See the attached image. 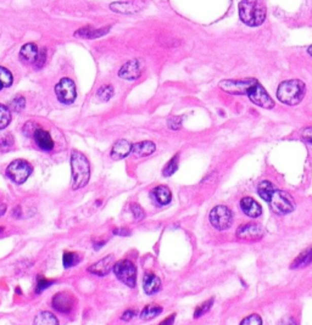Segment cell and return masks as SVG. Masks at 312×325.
<instances>
[{
    "label": "cell",
    "instance_id": "2",
    "mask_svg": "<svg viewBox=\"0 0 312 325\" xmlns=\"http://www.w3.org/2000/svg\"><path fill=\"white\" fill-rule=\"evenodd\" d=\"M239 16L245 25L260 26L266 19V5L263 0H241L239 4Z\"/></svg>",
    "mask_w": 312,
    "mask_h": 325
},
{
    "label": "cell",
    "instance_id": "41",
    "mask_svg": "<svg viewBox=\"0 0 312 325\" xmlns=\"http://www.w3.org/2000/svg\"><path fill=\"white\" fill-rule=\"evenodd\" d=\"M7 212V205L3 202H0V215H3Z\"/></svg>",
    "mask_w": 312,
    "mask_h": 325
},
{
    "label": "cell",
    "instance_id": "43",
    "mask_svg": "<svg viewBox=\"0 0 312 325\" xmlns=\"http://www.w3.org/2000/svg\"><path fill=\"white\" fill-rule=\"evenodd\" d=\"M3 230H4V228H2V227H0V232H3Z\"/></svg>",
    "mask_w": 312,
    "mask_h": 325
},
{
    "label": "cell",
    "instance_id": "26",
    "mask_svg": "<svg viewBox=\"0 0 312 325\" xmlns=\"http://www.w3.org/2000/svg\"><path fill=\"white\" fill-rule=\"evenodd\" d=\"M13 84V75L8 68L0 66V88H8Z\"/></svg>",
    "mask_w": 312,
    "mask_h": 325
},
{
    "label": "cell",
    "instance_id": "23",
    "mask_svg": "<svg viewBox=\"0 0 312 325\" xmlns=\"http://www.w3.org/2000/svg\"><path fill=\"white\" fill-rule=\"evenodd\" d=\"M33 325H59V320L51 312H39L34 318Z\"/></svg>",
    "mask_w": 312,
    "mask_h": 325
},
{
    "label": "cell",
    "instance_id": "40",
    "mask_svg": "<svg viewBox=\"0 0 312 325\" xmlns=\"http://www.w3.org/2000/svg\"><path fill=\"white\" fill-rule=\"evenodd\" d=\"M175 318H176V314L174 313V314H171V315H169V317L166 318L165 320H162L161 323H160L159 325H174V323H175Z\"/></svg>",
    "mask_w": 312,
    "mask_h": 325
},
{
    "label": "cell",
    "instance_id": "39",
    "mask_svg": "<svg viewBox=\"0 0 312 325\" xmlns=\"http://www.w3.org/2000/svg\"><path fill=\"white\" fill-rule=\"evenodd\" d=\"M302 139L305 141H307L308 144H312V127H307L302 130Z\"/></svg>",
    "mask_w": 312,
    "mask_h": 325
},
{
    "label": "cell",
    "instance_id": "12",
    "mask_svg": "<svg viewBox=\"0 0 312 325\" xmlns=\"http://www.w3.org/2000/svg\"><path fill=\"white\" fill-rule=\"evenodd\" d=\"M142 71H143V65L141 60H132L122 66V68L119 71V76L123 80L133 81L141 77Z\"/></svg>",
    "mask_w": 312,
    "mask_h": 325
},
{
    "label": "cell",
    "instance_id": "8",
    "mask_svg": "<svg viewBox=\"0 0 312 325\" xmlns=\"http://www.w3.org/2000/svg\"><path fill=\"white\" fill-rule=\"evenodd\" d=\"M210 222L211 224L219 230H226L232 226L233 214L232 211L226 206L220 205L213 208L210 212Z\"/></svg>",
    "mask_w": 312,
    "mask_h": 325
},
{
    "label": "cell",
    "instance_id": "21",
    "mask_svg": "<svg viewBox=\"0 0 312 325\" xmlns=\"http://www.w3.org/2000/svg\"><path fill=\"white\" fill-rule=\"evenodd\" d=\"M110 29V26L105 27V28H99V29H94L92 27H86V28H81L78 29L77 32L75 33L76 37H81V38H99L102 37L104 34H107Z\"/></svg>",
    "mask_w": 312,
    "mask_h": 325
},
{
    "label": "cell",
    "instance_id": "34",
    "mask_svg": "<svg viewBox=\"0 0 312 325\" xmlns=\"http://www.w3.org/2000/svg\"><path fill=\"white\" fill-rule=\"evenodd\" d=\"M240 325H262V319L259 314H250L241 320Z\"/></svg>",
    "mask_w": 312,
    "mask_h": 325
},
{
    "label": "cell",
    "instance_id": "14",
    "mask_svg": "<svg viewBox=\"0 0 312 325\" xmlns=\"http://www.w3.org/2000/svg\"><path fill=\"white\" fill-rule=\"evenodd\" d=\"M241 211L244 212L248 217L257 218L262 214V208L259 202H256L253 197H244L240 201Z\"/></svg>",
    "mask_w": 312,
    "mask_h": 325
},
{
    "label": "cell",
    "instance_id": "11",
    "mask_svg": "<svg viewBox=\"0 0 312 325\" xmlns=\"http://www.w3.org/2000/svg\"><path fill=\"white\" fill-rule=\"evenodd\" d=\"M265 234L263 228L256 223H247L237 229V238L245 241H256L260 240Z\"/></svg>",
    "mask_w": 312,
    "mask_h": 325
},
{
    "label": "cell",
    "instance_id": "30",
    "mask_svg": "<svg viewBox=\"0 0 312 325\" xmlns=\"http://www.w3.org/2000/svg\"><path fill=\"white\" fill-rule=\"evenodd\" d=\"M213 305H214V299H210V300L205 301V302H202L201 305H199L195 308V312H194V318L198 319V318L201 317V315H204L205 313H207L209 311H210Z\"/></svg>",
    "mask_w": 312,
    "mask_h": 325
},
{
    "label": "cell",
    "instance_id": "1",
    "mask_svg": "<svg viewBox=\"0 0 312 325\" xmlns=\"http://www.w3.org/2000/svg\"><path fill=\"white\" fill-rule=\"evenodd\" d=\"M220 88L232 95H244L247 94L254 104L263 109H272L274 101L261 84L253 78L232 81L227 80L220 83Z\"/></svg>",
    "mask_w": 312,
    "mask_h": 325
},
{
    "label": "cell",
    "instance_id": "3",
    "mask_svg": "<svg viewBox=\"0 0 312 325\" xmlns=\"http://www.w3.org/2000/svg\"><path fill=\"white\" fill-rule=\"evenodd\" d=\"M72 189L78 190L86 187L90 177V166L87 157L80 151H72L71 154Z\"/></svg>",
    "mask_w": 312,
    "mask_h": 325
},
{
    "label": "cell",
    "instance_id": "37",
    "mask_svg": "<svg viewBox=\"0 0 312 325\" xmlns=\"http://www.w3.org/2000/svg\"><path fill=\"white\" fill-rule=\"evenodd\" d=\"M45 59H47V51L44 49L39 50L38 53V56H37V60H36V66H37L38 68H41L42 66H44V62H45Z\"/></svg>",
    "mask_w": 312,
    "mask_h": 325
},
{
    "label": "cell",
    "instance_id": "20",
    "mask_svg": "<svg viewBox=\"0 0 312 325\" xmlns=\"http://www.w3.org/2000/svg\"><path fill=\"white\" fill-rule=\"evenodd\" d=\"M156 150L155 144L153 141H141L137 142L132 147V153L135 157H147L149 155L154 154Z\"/></svg>",
    "mask_w": 312,
    "mask_h": 325
},
{
    "label": "cell",
    "instance_id": "36",
    "mask_svg": "<svg viewBox=\"0 0 312 325\" xmlns=\"http://www.w3.org/2000/svg\"><path fill=\"white\" fill-rule=\"evenodd\" d=\"M131 211H132L133 215H134L135 220H142V218L144 217L143 208H142L141 206L138 205V203H132V205H131Z\"/></svg>",
    "mask_w": 312,
    "mask_h": 325
},
{
    "label": "cell",
    "instance_id": "10",
    "mask_svg": "<svg viewBox=\"0 0 312 325\" xmlns=\"http://www.w3.org/2000/svg\"><path fill=\"white\" fill-rule=\"evenodd\" d=\"M76 302V297L71 293L67 291H61L54 295L53 301H51V306L55 311L60 313H70L74 309Z\"/></svg>",
    "mask_w": 312,
    "mask_h": 325
},
{
    "label": "cell",
    "instance_id": "22",
    "mask_svg": "<svg viewBox=\"0 0 312 325\" xmlns=\"http://www.w3.org/2000/svg\"><path fill=\"white\" fill-rule=\"evenodd\" d=\"M312 263V246L308 248H306L305 251H302L298 257L294 260V262L290 266L292 269H300L307 267L308 264Z\"/></svg>",
    "mask_w": 312,
    "mask_h": 325
},
{
    "label": "cell",
    "instance_id": "25",
    "mask_svg": "<svg viewBox=\"0 0 312 325\" xmlns=\"http://www.w3.org/2000/svg\"><path fill=\"white\" fill-rule=\"evenodd\" d=\"M162 312V307L157 305H148L143 308V311L141 313V318L144 319V320H149V319H153L157 317L160 313Z\"/></svg>",
    "mask_w": 312,
    "mask_h": 325
},
{
    "label": "cell",
    "instance_id": "18",
    "mask_svg": "<svg viewBox=\"0 0 312 325\" xmlns=\"http://www.w3.org/2000/svg\"><path fill=\"white\" fill-rule=\"evenodd\" d=\"M143 287L148 295L156 294L160 290V287H161V280L154 273L147 272L143 278Z\"/></svg>",
    "mask_w": 312,
    "mask_h": 325
},
{
    "label": "cell",
    "instance_id": "24",
    "mask_svg": "<svg viewBox=\"0 0 312 325\" xmlns=\"http://www.w3.org/2000/svg\"><path fill=\"white\" fill-rule=\"evenodd\" d=\"M274 189H275V187L271 183V182L263 180L259 184V187H257V193H259V195L261 196L265 201L268 202L269 197H271L272 193H273Z\"/></svg>",
    "mask_w": 312,
    "mask_h": 325
},
{
    "label": "cell",
    "instance_id": "32",
    "mask_svg": "<svg viewBox=\"0 0 312 325\" xmlns=\"http://www.w3.org/2000/svg\"><path fill=\"white\" fill-rule=\"evenodd\" d=\"M53 284H54V280H50V279H47V278H44V276L39 275L38 280H37V287H36V293L41 294L42 291L45 290V288H48L50 286V285H53Z\"/></svg>",
    "mask_w": 312,
    "mask_h": 325
},
{
    "label": "cell",
    "instance_id": "13",
    "mask_svg": "<svg viewBox=\"0 0 312 325\" xmlns=\"http://www.w3.org/2000/svg\"><path fill=\"white\" fill-rule=\"evenodd\" d=\"M114 256L109 255V256L101 258L98 262L93 263L92 266L88 268V272L92 273L94 275L98 276H105L110 273V270L114 268Z\"/></svg>",
    "mask_w": 312,
    "mask_h": 325
},
{
    "label": "cell",
    "instance_id": "19",
    "mask_svg": "<svg viewBox=\"0 0 312 325\" xmlns=\"http://www.w3.org/2000/svg\"><path fill=\"white\" fill-rule=\"evenodd\" d=\"M38 47L33 43L25 44L20 50V59L25 63H34L38 56Z\"/></svg>",
    "mask_w": 312,
    "mask_h": 325
},
{
    "label": "cell",
    "instance_id": "35",
    "mask_svg": "<svg viewBox=\"0 0 312 325\" xmlns=\"http://www.w3.org/2000/svg\"><path fill=\"white\" fill-rule=\"evenodd\" d=\"M167 124H168V128H171V129H174V130L180 129L181 127H182V117L174 116V117L168 118Z\"/></svg>",
    "mask_w": 312,
    "mask_h": 325
},
{
    "label": "cell",
    "instance_id": "7",
    "mask_svg": "<svg viewBox=\"0 0 312 325\" xmlns=\"http://www.w3.org/2000/svg\"><path fill=\"white\" fill-rule=\"evenodd\" d=\"M32 173V166L25 160H15L8 166V177L16 184H22Z\"/></svg>",
    "mask_w": 312,
    "mask_h": 325
},
{
    "label": "cell",
    "instance_id": "42",
    "mask_svg": "<svg viewBox=\"0 0 312 325\" xmlns=\"http://www.w3.org/2000/svg\"><path fill=\"white\" fill-rule=\"evenodd\" d=\"M307 51H308V54H310V55L312 56V45H311V47H308V49H307Z\"/></svg>",
    "mask_w": 312,
    "mask_h": 325
},
{
    "label": "cell",
    "instance_id": "33",
    "mask_svg": "<svg viewBox=\"0 0 312 325\" xmlns=\"http://www.w3.org/2000/svg\"><path fill=\"white\" fill-rule=\"evenodd\" d=\"M25 106H26V100L25 98H22V96H17V98H15L13 101L10 102V109L14 112H21L23 109H25Z\"/></svg>",
    "mask_w": 312,
    "mask_h": 325
},
{
    "label": "cell",
    "instance_id": "9",
    "mask_svg": "<svg viewBox=\"0 0 312 325\" xmlns=\"http://www.w3.org/2000/svg\"><path fill=\"white\" fill-rule=\"evenodd\" d=\"M57 99L62 104H72L76 100V86L70 78H62L55 87Z\"/></svg>",
    "mask_w": 312,
    "mask_h": 325
},
{
    "label": "cell",
    "instance_id": "17",
    "mask_svg": "<svg viewBox=\"0 0 312 325\" xmlns=\"http://www.w3.org/2000/svg\"><path fill=\"white\" fill-rule=\"evenodd\" d=\"M150 196L153 197L154 201L159 203V205H168L172 199L171 190H169L166 185H159V187L154 188V189L151 190Z\"/></svg>",
    "mask_w": 312,
    "mask_h": 325
},
{
    "label": "cell",
    "instance_id": "6",
    "mask_svg": "<svg viewBox=\"0 0 312 325\" xmlns=\"http://www.w3.org/2000/svg\"><path fill=\"white\" fill-rule=\"evenodd\" d=\"M269 206L273 209L274 213L277 214H288L294 211L295 205H294V200L290 195H288L284 191L278 190L277 188L273 190L271 197L268 200Z\"/></svg>",
    "mask_w": 312,
    "mask_h": 325
},
{
    "label": "cell",
    "instance_id": "29",
    "mask_svg": "<svg viewBox=\"0 0 312 325\" xmlns=\"http://www.w3.org/2000/svg\"><path fill=\"white\" fill-rule=\"evenodd\" d=\"M178 159H180V156H178V155H175V156L168 161V163L165 166V168H163V171H162L165 177H169V175H172L174 173H176V171H177L178 169Z\"/></svg>",
    "mask_w": 312,
    "mask_h": 325
},
{
    "label": "cell",
    "instance_id": "28",
    "mask_svg": "<svg viewBox=\"0 0 312 325\" xmlns=\"http://www.w3.org/2000/svg\"><path fill=\"white\" fill-rule=\"evenodd\" d=\"M11 121V114L10 110L7 106L0 104V129L7 128Z\"/></svg>",
    "mask_w": 312,
    "mask_h": 325
},
{
    "label": "cell",
    "instance_id": "4",
    "mask_svg": "<svg viewBox=\"0 0 312 325\" xmlns=\"http://www.w3.org/2000/svg\"><path fill=\"white\" fill-rule=\"evenodd\" d=\"M306 88L304 82L289 80L282 82L277 89V96L281 102L286 105H298L304 99Z\"/></svg>",
    "mask_w": 312,
    "mask_h": 325
},
{
    "label": "cell",
    "instance_id": "5",
    "mask_svg": "<svg viewBox=\"0 0 312 325\" xmlns=\"http://www.w3.org/2000/svg\"><path fill=\"white\" fill-rule=\"evenodd\" d=\"M113 270L120 281H122L128 287H135V284H137V268H135L134 263L131 262L129 260L120 261V262L115 263Z\"/></svg>",
    "mask_w": 312,
    "mask_h": 325
},
{
    "label": "cell",
    "instance_id": "27",
    "mask_svg": "<svg viewBox=\"0 0 312 325\" xmlns=\"http://www.w3.org/2000/svg\"><path fill=\"white\" fill-rule=\"evenodd\" d=\"M78 262H80V256L75 252H63L62 256V263L65 268H70V267L76 266Z\"/></svg>",
    "mask_w": 312,
    "mask_h": 325
},
{
    "label": "cell",
    "instance_id": "31",
    "mask_svg": "<svg viewBox=\"0 0 312 325\" xmlns=\"http://www.w3.org/2000/svg\"><path fill=\"white\" fill-rule=\"evenodd\" d=\"M98 98L101 100V101H109L114 95V88L111 86H102L96 93Z\"/></svg>",
    "mask_w": 312,
    "mask_h": 325
},
{
    "label": "cell",
    "instance_id": "15",
    "mask_svg": "<svg viewBox=\"0 0 312 325\" xmlns=\"http://www.w3.org/2000/svg\"><path fill=\"white\" fill-rule=\"evenodd\" d=\"M132 147L133 145L131 142L125 140V139L117 140L114 144L113 149H111V157H113L114 160L125 159V157H127L132 153Z\"/></svg>",
    "mask_w": 312,
    "mask_h": 325
},
{
    "label": "cell",
    "instance_id": "16",
    "mask_svg": "<svg viewBox=\"0 0 312 325\" xmlns=\"http://www.w3.org/2000/svg\"><path fill=\"white\" fill-rule=\"evenodd\" d=\"M33 138H34L36 142H37V145L42 150L50 151L54 149V140L51 139L50 134L47 130L41 128L36 129L34 133H33Z\"/></svg>",
    "mask_w": 312,
    "mask_h": 325
},
{
    "label": "cell",
    "instance_id": "38",
    "mask_svg": "<svg viewBox=\"0 0 312 325\" xmlns=\"http://www.w3.org/2000/svg\"><path fill=\"white\" fill-rule=\"evenodd\" d=\"M135 314H137V311H135V309H126V311L122 313V315H121V319L128 321V320H131V319L134 318Z\"/></svg>",
    "mask_w": 312,
    "mask_h": 325
}]
</instances>
